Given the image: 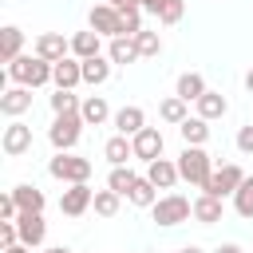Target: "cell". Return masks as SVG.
I'll return each mask as SVG.
<instances>
[{"instance_id":"cell-1","label":"cell","mask_w":253,"mask_h":253,"mask_svg":"<svg viewBox=\"0 0 253 253\" xmlns=\"http://www.w3.org/2000/svg\"><path fill=\"white\" fill-rule=\"evenodd\" d=\"M4 75H8L12 83H20V87H43V83H51V63H47V59H40V55L32 51V55L12 59Z\"/></svg>"},{"instance_id":"cell-2","label":"cell","mask_w":253,"mask_h":253,"mask_svg":"<svg viewBox=\"0 0 253 253\" xmlns=\"http://www.w3.org/2000/svg\"><path fill=\"white\" fill-rule=\"evenodd\" d=\"M178 174H182V182L206 190V182H210V174H213V158L206 154V146H182V154H178Z\"/></svg>"},{"instance_id":"cell-3","label":"cell","mask_w":253,"mask_h":253,"mask_svg":"<svg viewBox=\"0 0 253 253\" xmlns=\"http://www.w3.org/2000/svg\"><path fill=\"white\" fill-rule=\"evenodd\" d=\"M150 217H154V225H162V229L182 225V221H190V217H194V202H190V198H182V194H162V198L150 206Z\"/></svg>"},{"instance_id":"cell-4","label":"cell","mask_w":253,"mask_h":253,"mask_svg":"<svg viewBox=\"0 0 253 253\" xmlns=\"http://www.w3.org/2000/svg\"><path fill=\"white\" fill-rule=\"evenodd\" d=\"M47 174L51 178H59V182H87L91 178V158H79V154H71V150H55V158L47 162Z\"/></svg>"},{"instance_id":"cell-5","label":"cell","mask_w":253,"mask_h":253,"mask_svg":"<svg viewBox=\"0 0 253 253\" xmlns=\"http://www.w3.org/2000/svg\"><path fill=\"white\" fill-rule=\"evenodd\" d=\"M83 126H87V123H83L79 111H71V115H55V123L47 126V142H51L55 150H75Z\"/></svg>"},{"instance_id":"cell-6","label":"cell","mask_w":253,"mask_h":253,"mask_svg":"<svg viewBox=\"0 0 253 253\" xmlns=\"http://www.w3.org/2000/svg\"><path fill=\"white\" fill-rule=\"evenodd\" d=\"M241 182H245V170H241L237 162H221V166H213V174H210V182H206V194H213V198H233Z\"/></svg>"},{"instance_id":"cell-7","label":"cell","mask_w":253,"mask_h":253,"mask_svg":"<svg viewBox=\"0 0 253 253\" xmlns=\"http://www.w3.org/2000/svg\"><path fill=\"white\" fill-rule=\"evenodd\" d=\"M87 28H95L103 40H115V36H123V12L115 8V4H95L91 8V16H87Z\"/></svg>"},{"instance_id":"cell-8","label":"cell","mask_w":253,"mask_h":253,"mask_svg":"<svg viewBox=\"0 0 253 253\" xmlns=\"http://www.w3.org/2000/svg\"><path fill=\"white\" fill-rule=\"evenodd\" d=\"M91 202H95V190H91L87 182H71V186L59 194V213H67V217H83V213L91 210Z\"/></svg>"},{"instance_id":"cell-9","label":"cell","mask_w":253,"mask_h":253,"mask_svg":"<svg viewBox=\"0 0 253 253\" xmlns=\"http://www.w3.org/2000/svg\"><path fill=\"white\" fill-rule=\"evenodd\" d=\"M0 146H4V154H8V158L28 154V150H32V126H28V123H20V119H12V123L4 126V134H0Z\"/></svg>"},{"instance_id":"cell-10","label":"cell","mask_w":253,"mask_h":253,"mask_svg":"<svg viewBox=\"0 0 253 253\" xmlns=\"http://www.w3.org/2000/svg\"><path fill=\"white\" fill-rule=\"evenodd\" d=\"M16 229H20V241H24L28 249H40L43 237H47V221H43V213H36V210H20Z\"/></svg>"},{"instance_id":"cell-11","label":"cell","mask_w":253,"mask_h":253,"mask_svg":"<svg viewBox=\"0 0 253 253\" xmlns=\"http://www.w3.org/2000/svg\"><path fill=\"white\" fill-rule=\"evenodd\" d=\"M130 146H134V158H142V162H154V158H162V146H166V138H162V130H158V126H142V130L130 138Z\"/></svg>"},{"instance_id":"cell-12","label":"cell","mask_w":253,"mask_h":253,"mask_svg":"<svg viewBox=\"0 0 253 253\" xmlns=\"http://www.w3.org/2000/svg\"><path fill=\"white\" fill-rule=\"evenodd\" d=\"M51 83H55V87H67V91H75V87L83 83V59H75V55H63L59 63H51Z\"/></svg>"},{"instance_id":"cell-13","label":"cell","mask_w":253,"mask_h":253,"mask_svg":"<svg viewBox=\"0 0 253 253\" xmlns=\"http://www.w3.org/2000/svg\"><path fill=\"white\" fill-rule=\"evenodd\" d=\"M36 55L47 63H59L63 55H71V40H63V32H43L36 40Z\"/></svg>"},{"instance_id":"cell-14","label":"cell","mask_w":253,"mask_h":253,"mask_svg":"<svg viewBox=\"0 0 253 253\" xmlns=\"http://www.w3.org/2000/svg\"><path fill=\"white\" fill-rule=\"evenodd\" d=\"M32 107V87H4L0 91V115H8V119H20L24 111Z\"/></svg>"},{"instance_id":"cell-15","label":"cell","mask_w":253,"mask_h":253,"mask_svg":"<svg viewBox=\"0 0 253 253\" xmlns=\"http://www.w3.org/2000/svg\"><path fill=\"white\" fill-rule=\"evenodd\" d=\"M111 123H115V134H126V138H134V134L146 126V111L130 103V107H119Z\"/></svg>"},{"instance_id":"cell-16","label":"cell","mask_w":253,"mask_h":253,"mask_svg":"<svg viewBox=\"0 0 253 253\" xmlns=\"http://www.w3.org/2000/svg\"><path fill=\"white\" fill-rule=\"evenodd\" d=\"M146 178H150L158 190H174V182H178L182 174H178V162H170V158H154V162H146Z\"/></svg>"},{"instance_id":"cell-17","label":"cell","mask_w":253,"mask_h":253,"mask_svg":"<svg viewBox=\"0 0 253 253\" xmlns=\"http://www.w3.org/2000/svg\"><path fill=\"white\" fill-rule=\"evenodd\" d=\"M71 55H75V59L103 55V36H99L95 28H87V32H75V36H71Z\"/></svg>"},{"instance_id":"cell-18","label":"cell","mask_w":253,"mask_h":253,"mask_svg":"<svg viewBox=\"0 0 253 253\" xmlns=\"http://www.w3.org/2000/svg\"><path fill=\"white\" fill-rule=\"evenodd\" d=\"M107 55H111V63H123V67L134 63V59H142L134 36H115V40H107Z\"/></svg>"},{"instance_id":"cell-19","label":"cell","mask_w":253,"mask_h":253,"mask_svg":"<svg viewBox=\"0 0 253 253\" xmlns=\"http://www.w3.org/2000/svg\"><path fill=\"white\" fill-rule=\"evenodd\" d=\"M206 91H210V87H206V79H202L198 71H182V75H178V83H174V95H178V99H186V103H198Z\"/></svg>"},{"instance_id":"cell-20","label":"cell","mask_w":253,"mask_h":253,"mask_svg":"<svg viewBox=\"0 0 253 253\" xmlns=\"http://www.w3.org/2000/svg\"><path fill=\"white\" fill-rule=\"evenodd\" d=\"M111 79V55H91L83 59V83L87 87H103Z\"/></svg>"},{"instance_id":"cell-21","label":"cell","mask_w":253,"mask_h":253,"mask_svg":"<svg viewBox=\"0 0 253 253\" xmlns=\"http://www.w3.org/2000/svg\"><path fill=\"white\" fill-rule=\"evenodd\" d=\"M79 115H83V123H87V126H103L107 119H115L103 95H87V99H83V107H79Z\"/></svg>"},{"instance_id":"cell-22","label":"cell","mask_w":253,"mask_h":253,"mask_svg":"<svg viewBox=\"0 0 253 253\" xmlns=\"http://www.w3.org/2000/svg\"><path fill=\"white\" fill-rule=\"evenodd\" d=\"M103 158H107L111 166H126V158H134L130 138H126V134H111V138L103 142Z\"/></svg>"},{"instance_id":"cell-23","label":"cell","mask_w":253,"mask_h":253,"mask_svg":"<svg viewBox=\"0 0 253 253\" xmlns=\"http://www.w3.org/2000/svg\"><path fill=\"white\" fill-rule=\"evenodd\" d=\"M126 202H130V206H138V210H150V206L158 202V186H154L146 174H138V182L126 190Z\"/></svg>"},{"instance_id":"cell-24","label":"cell","mask_w":253,"mask_h":253,"mask_svg":"<svg viewBox=\"0 0 253 253\" xmlns=\"http://www.w3.org/2000/svg\"><path fill=\"white\" fill-rule=\"evenodd\" d=\"M12 198H16V206H20V210H36V213H43V206H47L43 190H40V186H32V182L12 186Z\"/></svg>"},{"instance_id":"cell-25","label":"cell","mask_w":253,"mask_h":253,"mask_svg":"<svg viewBox=\"0 0 253 253\" xmlns=\"http://www.w3.org/2000/svg\"><path fill=\"white\" fill-rule=\"evenodd\" d=\"M194 221H202V225H213V221H221V198H213V194H198L194 198Z\"/></svg>"},{"instance_id":"cell-26","label":"cell","mask_w":253,"mask_h":253,"mask_svg":"<svg viewBox=\"0 0 253 253\" xmlns=\"http://www.w3.org/2000/svg\"><path fill=\"white\" fill-rule=\"evenodd\" d=\"M20 55H24V32H20L16 24H8V28L0 32V59L12 63V59H20Z\"/></svg>"},{"instance_id":"cell-27","label":"cell","mask_w":253,"mask_h":253,"mask_svg":"<svg viewBox=\"0 0 253 253\" xmlns=\"http://www.w3.org/2000/svg\"><path fill=\"white\" fill-rule=\"evenodd\" d=\"M190 103L186 99H178V95H166L162 103H158V119L162 123H170V126H182L186 119H190V111H186Z\"/></svg>"},{"instance_id":"cell-28","label":"cell","mask_w":253,"mask_h":253,"mask_svg":"<svg viewBox=\"0 0 253 253\" xmlns=\"http://www.w3.org/2000/svg\"><path fill=\"white\" fill-rule=\"evenodd\" d=\"M182 142L186 146H206V138H210V119H202V115H190L182 126Z\"/></svg>"},{"instance_id":"cell-29","label":"cell","mask_w":253,"mask_h":253,"mask_svg":"<svg viewBox=\"0 0 253 253\" xmlns=\"http://www.w3.org/2000/svg\"><path fill=\"white\" fill-rule=\"evenodd\" d=\"M194 107H198V115H202V119H210V123H213V119H221V115L229 111V99H225L221 91H206Z\"/></svg>"},{"instance_id":"cell-30","label":"cell","mask_w":253,"mask_h":253,"mask_svg":"<svg viewBox=\"0 0 253 253\" xmlns=\"http://www.w3.org/2000/svg\"><path fill=\"white\" fill-rule=\"evenodd\" d=\"M119 202H123V194H115V190L107 186V190H95V202H91V210H95L99 217H115V213H119Z\"/></svg>"},{"instance_id":"cell-31","label":"cell","mask_w":253,"mask_h":253,"mask_svg":"<svg viewBox=\"0 0 253 253\" xmlns=\"http://www.w3.org/2000/svg\"><path fill=\"white\" fill-rule=\"evenodd\" d=\"M134 182H138V174H134L130 166H111V174H107V186H111L115 194H123V198H126V190H130Z\"/></svg>"},{"instance_id":"cell-32","label":"cell","mask_w":253,"mask_h":253,"mask_svg":"<svg viewBox=\"0 0 253 253\" xmlns=\"http://www.w3.org/2000/svg\"><path fill=\"white\" fill-rule=\"evenodd\" d=\"M233 210H237L241 217H253V174H245V182L237 186V194H233Z\"/></svg>"},{"instance_id":"cell-33","label":"cell","mask_w":253,"mask_h":253,"mask_svg":"<svg viewBox=\"0 0 253 253\" xmlns=\"http://www.w3.org/2000/svg\"><path fill=\"white\" fill-rule=\"evenodd\" d=\"M83 103H79V95L75 91H67V87H55V95H51V111L55 115H71V111H79Z\"/></svg>"},{"instance_id":"cell-34","label":"cell","mask_w":253,"mask_h":253,"mask_svg":"<svg viewBox=\"0 0 253 253\" xmlns=\"http://www.w3.org/2000/svg\"><path fill=\"white\" fill-rule=\"evenodd\" d=\"M134 43H138V55H158L162 51V36L158 32H146V28L134 36Z\"/></svg>"},{"instance_id":"cell-35","label":"cell","mask_w":253,"mask_h":253,"mask_svg":"<svg viewBox=\"0 0 253 253\" xmlns=\"http://www.w3.org/2000/svg\"><path fill=\"white\" fill-rule=\"evenodd\" d=\"M182 16H186V0H166V4H162V12H158V24H162V28H170V24H178Z\"/></svg>"},{"instance_id":"cell-36","label":"cell","mask_w":253,"mask_h":253,"mask_svg":"<svg viewBox=\"0 0 253 253\" xmlns=\"http://www.w3.org/2000/svg\"><path fill=\"white\" fill-rule=\"evenodd\" d=\"M123 12V36H138L142 32V8H119Z\"/></svg>"},{"instance_id":"cell-37","label":"cell","mask_w":253,"mask_h":253,"mask_svg":"<svg viewBox=\"0 0 253 253\" xmlns=\"http://www.w3.org/2000/svg\"><path fill=\"white\" fill-rule=\"evenodd\" d=\"M20 217V206H16V198H12V190L0 198V221H16Z\"/></svg>"},{"instance_id":"cell-38","label":"cell","mask_w":253,"mask_h":253,"mask_svg":"<svg viewBox=\"0 0 253 253\" xmlns=\"http://www.w3.org/2000/svg\"><path fill=\"white\" fill-rule=\"evenodd\" d=\"M0 245L8 249V245H20V229H16V221H0Z\"/></svg>"},{"instance_id":"cell-39","label":"cell","mask_w":253,"mask_h":253,"mask_svg":"<svg viewBox=\"0 0 253 253\" xmlns=\"http://www.w3.org/2000/svg\"><path fill=\"white\" fill-rule=\"evenodd\" d=\"M237 150H241V154H253V123H245V126L237 130Z\"/></svg>"},{"instance_id":"cell-40","label":"cell","mask_w":253,"mask_h":253,"mask_svg":"<svg viewBox=\"0 0 253 253\" xmlns=\"http://www.w3.org/2000/svg\"><path fill=\"white\" fill-rule=\"evenodd\" d=\"M162 4H166V0H138V8H142V12H150V16H158V12H162Z\"/></svg>"},{"instance_id":"cell-41","label":"cell","mask_w":253,"mask_h":253,"mask_svg":"<svg viewBox=\"0 0 253 253\" xmlns=\"http://www.w3.org/2000/svg\"><path fill=\"white\" fill-rule=\"evenodd\" d=\"M213 253H245V249H241V245H237V241H225V245H217V249H213Z\"/></svg>"},{"instance_id":"cell-42","label":"cell","mask_w":253,"mask_h":253,"mask_svg":"<svg viewBox=\"0 0 253 253\" xmlns=\"http://www.w3.org/2000/svg\"><path fill=\"white\" fill-rule=\"evenodd\" d=\"M107 4H115V8H138V0H107Z\"/></svg>"},{"instance_id":"cell-43","label":"cell","mask_w":253,"mask_h":253,"mask_svg":"<svg viewBox=\"0 0 253 253\" xmlns=\"http://www.w3.org/2000/svg\"><path fill=\"white\" fill-rule=\"evenodd\" d=\"M4 253H32V249H28V245H24V241H20V245H8V249H4Z\"/></svg>"},{"instance_id":"cell-44","label":"cell","mask_w":253,"mask_h":253,"mask_svg":"<svg viewBox=\"0 0 253 253\" xmlns=\"http://www.w3.org/2000/svg\"><path fill=\"white\" fill-rule=\"evenodd\" d=\"M245 91H249V95H253V67H249V71H245Z\"/></svg>"},{"instance_id":"cell-45","label":"cell","mask_w":253,"mask_h":253,"mask_svg":"<svg viewBox=\"0 0 253 253\" xmlns=\"http://www.w3.org/2000/svg\"><path fill=\"white\" fill-rule=\"evenodd\" d=\"M178 253H206V249H198V245H182Z\"/></svg>"},{"instance_id":"cell-46","label":"cell","mask_w":253,"mask_h":253,"mask_svg":"<svg viewBox=\"0 0 253 253\" xmlns=\"http://www.w3.org/2000/svg\"><path fill=\"white\" fill-rule=\"evenodd\" d=\"M43 253H71L67 245H51V249H43Z\"/></svg>"}]
</instances>
